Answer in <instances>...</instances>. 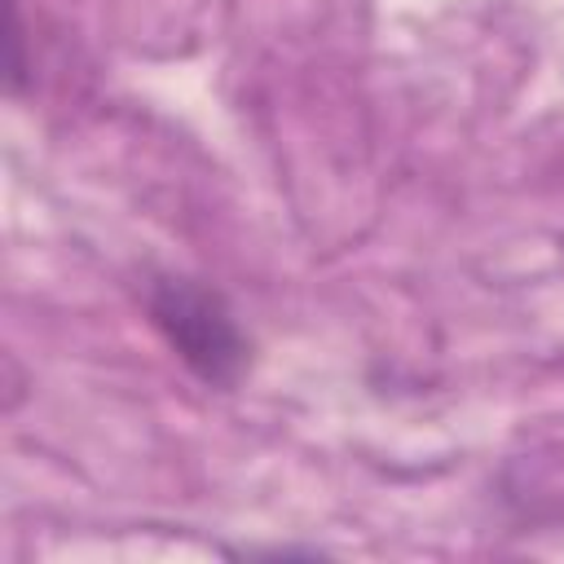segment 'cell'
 <instances>
[{"label": "cell", "mask_w": 564, "mask_h": 564, "mask_svg": "<svg viewBox=\"0 0 564 564\" xmlns=\"http://www.w3.org/2000/svg\"><path fill=\"white\" fill-rule=\"evenodd\" d=\"M145 313L167 348L212 388H234L251 366V344L229 304L194 278H154L145 286Z\"/></svg>", "instance_id": "1"}]
</instances>
